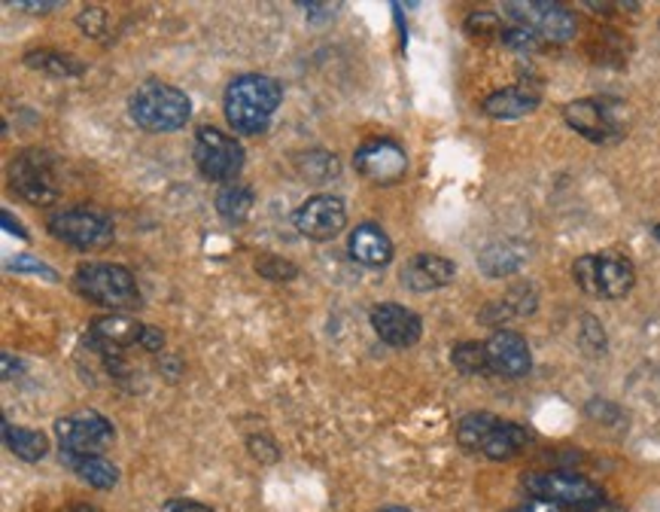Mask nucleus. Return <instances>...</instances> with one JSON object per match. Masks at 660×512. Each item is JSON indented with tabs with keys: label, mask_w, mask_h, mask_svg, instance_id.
<instances>
[{
	"label": "nucleus",
	"mask_w": 660,
	"mask_h": 512,
	"mask_svg": "<svg viewBox=\"0 0 660 512\" xmlns=\"http://www.w3.org/2000/svg\"><path fill=\"white\" fill-rule=\"evenodd\" d=\"M280 83L262 74H244L231 79L226 89V120L238 135H259L271 125L275 110L280 108Z\"/></svg>",
	"instance_id": "obj_1"
},
{
	"label": "nucleus",
	"mask_w": 660,
	"mask_h": 512,
	"mask_svg": "<svg viewBox=\"0 0 660 512\" xmlns=\"http://www.w3.org/2000/svg\"><path fill=\"white\" fill-rule=\"evenodd\" d=\"M533 434L515 424V421H503L491 415V412H472L457 424V442L472 454H484L491 461H508L515 454H521L530 446Z\"/></svg>",
	"instance_id": "obj_2"
},
{
	"label": "nucleus",
	"mask_w": 660,
	"mask_h": 512,
	"mask_svg": "<svg viewBox=\"0 0 660 512\" xmlns=\"http://www.w3.org/2000/svg\"><path fill=\"white\" fill-rule=\"evenodd\" d=\"M523 491L533 500H548L569 512H599L606 507V491L597 482L584 479L569 470H545V473H526Z\"/></svg>",
	"instance_id": "obj_3"
},
{
	"label": "nucleus",
	"mask_w": 660,
	"mask_h": 512,
	"mask_svg": "<svg viewBox=\"0 0 660 512\" xmlns=\"http://www.w3.org/2000/svg\"><path fill=\"white\" fill-rule=\"evenodd\" d=\"M131 120L147 132H177L192 116V101L168 83H147L128 101Z\"/></svg>",
	"instance_id": "obj_4"
},
{
	"label": "nucleus",
	"mask_w": 660,
	"mask_h": 512,
	"mask_svg": "<svg viewBox=\"0 0 660 512\" xmlns=\"http://www.w3.org/2000/svg\"><path fill=\"white\" fill-rule=\"evenodd\" d=\"M74 287L94 305L104 309H138L140 290L135 275L125 265L86 263L74 275Z\"/></svg>",
	"instance_id": "obj_5"
},
{
	"label": "nucleus",
	"mask_w": 660,
	"mask_h": 512,
	"mask_svg": "<svg viewBox=\"0 0 660 512\" xmlns=\"http://www.w3.org/2000/svg\"><path fill=\"white\" fill-rule=\"evenodd\" d=\"M47 229L49 235H55L59 241L77 250H101L113 245V238H116L113 217L101 208H92V204H77V208L55 211L47 220Z\"/></svg>",
	"instance_id": "obj_6"
},
{
	"label": "nucleus",
	"mask_w": 660,
	"mask_h": 512,
	"mask_svg": "<svg viewBox=\"0 0 660 512\" xmlns=\"http://www.w3.org/2000/svg\"><path fill=\"white\" fill-rule=\"evenodd\" d=\"M572 278L594 299H621L633 290L636 284V272L624 257L614 253H587L579 257L572 265Z\"/></svg>",
	"instance_id": "obj_7"
},
{
	"label": "nucleus",
	"mask_w": 660,
	"mask_h": 512,
	"mask_svg": "<svg viewBox=\"0 0 660 512\" xmlns=\"http://www.w3.org/2000/svg\"><path fill=\"white\" fill-rule=\"evenodd\" d=\"M508 22L523 25L526 32H533L542 43H569L579 22L569 13L567 7L551 3V0H511L506 3Z\"/></svg>",
	"instance_id": "obj_8"
},
{
	"label": "nucleus",
	"mask_w": 660,
	"mask_h": 512,
	"mask_svg": "<svg viewBox=\"0 0 660 512\" xmlns=\"http://www.w3.org/2000/svg\"><path fill=\"white\" fill-rule=\"evenodd\" d=\"M192 153H195V165H199L201 174L207 180H216V184H231L244 168V147L229 138L226 132L211 128V125L195 132Z\"/></svg>",
	"instance_id": "obj_9"
},
{
	"label": "nucleus",
	"mask_w": 660,
	"mask_h": 512,
	"mask_svg": "<svg viewBox=\"0 0 660 512\" xmlns=\"http://www.w3.org/2000/svg\"><path fill=\"white\" fill-rule=\"evenodd\" d=\"M10 187L16 189L25 202L47 204L59 202L62 189H59V177H55V165L47 153L40 150H25L13 159L10 165Z\"/></svg>",
	"instance_id": "obj_10"
},
{
	"label": "nucleus",
	"mask_w": 660,
	"mask_h": 512,
	"mask_svg": "<svg viewBox=\"0 0 660 512\" xmlns=\"http://www.w3.org/2000/svg\"><path fill=\"white\" fill-rule=\"evenodd\" d=\"M55 436L67 454H98L116 439V427L94 409H77L55 421Z\"/></svg>",
	"instance_id": "obj_11"
},
{
	"label": "nucleus",
	"mask_w": 660,
	"mask_h": 512,
	"mask_svg": "<svg viewBox=\"0 0 660 512\" xmlns=\"http://www.w3.org/2000/svg\"><path fill=\"white\" fill-rule=\"evenodd\" d=\"M621 104L602 101V98H579L563 108V120L572 132L594 143H606L621 135Z\"/></svg>",
	"instance_id": "obj_12"
},
{
	"label": "nucleus",
	"mask_w": 660,
	"mask_h": 512,
	"mask_svg": "<svg viewBox=\"0 0 660 512\" xmlns=\"http://www.w3.org/2000/svg\"><path fill=\"white\" fill-rule=\"evenodd\" d=\"M354 165L371 184L393 187V184H399L402 177H405V171H408V155H405V150H402L396 140L369 138L356 147Z\"/></svg>",
	"instance_id": "obj_13"
},
{
	"label": "nucleus",
	"mask_w": 660,
	"mask_h": 512,
	"mask_svg": "<svg viewBox=\"0 0 660 512\" xmlns=\"http://www.w3.org/2000/svg\"><path fill=\"white\" fill-rule=\"evenodd\" d=\"M292 223L310 241H329L347 226V208L339 196H314L295 211Z\"/></svg>",
	"instance_id": "obj_14"
},
{
	"label": "nucleus",
	"mask_w": 660,
	"mask_h": 512,
	"mask_svg": "<svg viewBox=\"0 0 660 512\" xmlns=\"http://www.w3.org/2000/svg\"><path fill=\"white\" fill-rule=\"evenodd\" d=\"M371 326H375L378 339L386 341L390 348H411L423 336V321L399 302L375 305L371 309Z\"/></svg>",
	"instance_id": "obj_15"
},
{
	"label": "nucleus",
	"mask_w": 660,
	"mask_h": 512,
	"mask_svg": "<svg viewBox=\"0 0 660 512\" xmlns=\"http://www.w3.org/2000/svg\"><path fill=\"white\" fill-rule=\"evenodd\" d=\"M147 324H140L128 314H101L89 324V345L104 358H116L119 351L140 345Z\"/></svg>",
	"instance_id": "obj_16"
},
{
	"label": "nucleus",
	"mask_w": 660,
	"mask_h": 512,
	"mask_svg": "<svg viewBox=\"0 0 660 512\" xmlns=\"http://www.w3.org/2000/svg\"><path fill=\"white\" fill-rule=\"evenodd\" d=\"M487 345V360H491V373L503 375V378H521L530 373L533 366V354H530V345L523 339L521 333H511V329H496Z\"/></svg>",
	"instance_id": "obj_17"
},
{
	"label": "nucleus",
	"mask_w": 660,
	"mask_h": 512,
	"mask_svg": "<svg viewBox=\"0 0 660 512\" xmlns=\"http://www.w3.org/2000/svg\"><path fill=\"white\" fill-rule=\"evenodd\" d=\"M457 275V265L439 257V253H417L402 269V280L408 290L415 294H430V290H442Z\"/></svg>",
	"instance_id": "obj_18"
},
{
	"label": "nucleus",
	"mask_w": 660,
	"mask_h": 512,
	"mask_svg": "<svg viewBox=\"0 0 660 512\" xmlns=\"http://www.w3.org/2000/svg\"><path fill=\"white\" fill-rule=\"evenodd\" d=\"M542 101V89L536 83H518L508 89H496L484 98V113L493 120H521L526 113H533Z\"/></svg>",
	"instance_id": "obj_19"
},
{
	"label": "nucleus",
	"mask_w": 660,
	"mask_h": 512,
	"mask_svg": "<svg viewBox=\"0 0 660 512\" xmlns=\"http://www.w3.org/2000/svg\"><path fill=\"white\" fill-rule=\"evenodd\" d=\"M347 250L359 265H369V269H381L393 260V241L386 238V233L375 223H363L351 233Z\"/></svg>",
	"instance_id": "obj_20"
},
{
	"label": "nucleus",
	"mask_w": 660,
	"mask_h": 512,
	"mask_svg": "<svg viewBox=\"0 0 660 512\" xmlns=\"http://www.w3.org/2000/svg\"><path fill=\"white\" fill-rule=\"evenodd\" d=\"M538 309V294L530 284H515L503 299L491 302L487 309L481 311V324H491L496 329H503L506 321L515 317H530Z\"/></svg>",
	"instance_id": "obj_21"
},
{
	"label": "nucleus",
	"mask_w": 660,
	"mask_h": 512,
	"mask_svg": "<svg viewBox=\"0 0 660 512\" xmlns=\"http://www.w3.org/2000/svg\"><path fill=\"white\" fill-rule=\"evenodd\" d=\"M526 257H530V248L521 241H496L478 253V269L487 278H508V275L521 272Z\"/></svg>",
	"instance_id": "obj_22"
},
{
	"label": "nucleus",
	"mask_w": 660,
	"mask_h": 512,
	"mask_svg": "<svg viewBox=\"0 0 660 512\" xmlns=\"http://www.w3.org/2000/svg\"><path fill=\"white\" fill-rule=\"evenodd\" d=\"M62 464L71 466L79 479L89 482L98 491H110L119 482V466L110 464L101 454H67V451H62Z\"/></svg>",
	"instance_id": "obj_23"
},
{
	"label": "nucleus",
	"mask_w": 660,
	"mask_h": 512,
	"mask_svg": "<svg viewBox=\"0 0 660 512\" xmlns=\"http://www.w3.org/2000/svg\"><path fill=\"white\" fill-rule=\"evenodd\" d=\"M25 64L31 71L49 74V77H82L86 74V62H79L71 52H59V49H34L25 55Z\"/></svg>",
	"instance_id": "obj_24"
},
{
	"label": "nucleus",
	"mask_w": 660,
	"mask_h": 512,
	"mask_svg": "<svg viewBox=\"0 0 660 512\" xmlns=\"http://www.w3.org/2000/svg\"><path fill=\"white\" fill-rule=\"evenodd\" d=\"M3 442H7V449L13 451L16 458L28 461V464L43 461V454L49 451L47 434L31 430V427H13L10 421H3Z\"/></svg>",
	"instance_id": "obj_25"
},
{
	"label": "nucleus",
	"mask_w": 660,
	"mask_h": 512,
	"mask_svg": "<svg viewBox=\"0 0 660 512\" xmlns=\"http://www.w3.org/2000/svg\"><path fill=\"white\" fill-rule=\"evenodd\" d=\"M253 204H256V192L250 187H241V184L223 187L216 196V211L226 223H244L253 211Z\"/></svg>",
	"instance_id": "obj_26"
},
{
	"label": "nucleus",
	"mask_w": 660,
	"mask_h": 512,
	"mask_svg": "<svg viewBox=\"0 0 660 512\" xmlns=\"http://www.w3.org/2000/svg\"><path fill=\"white\" fill-rule=\"evenodd\" d=\"M450 363L462 375H493L491 360H487V345L484 341H460L450 351Z\"/></svg>",
	"instance_id": "obj_27"
},
{
	"label": "nucleus",
	"mask_w": 660,
	"mask_h": 512,
	"mask_svg": "<svg viewBox=\"0 0 660 512\" xmlns=\"http://www.w3.org/2000/svg\"><path fill=\"white\" fill-rule=\"evenodd\" d=\"M295 168H299L302 177L314 180V184H326V180H332V177H339L341 174V165L339 159H335V153H326V150L302 153L299 155V162H295Z\"/></svg>",
	"instance_id": "obj_28"
},
{
	"label": "nucleus",
	"mask_w": 660,
	"mask_h": 512,
	"mask_svg": "<svg viewBox=\"0 0 660 512\" xmlns=\"http://www.w3.org/2000/svg\"><path fill=\"white\" fill-rule=\"evenodd\" d=\"M499 43H503V47H508V49H515V52H536V49L542 47V40H538L536 34L526 32L523 25H515V22L503 25Z\"/></svg>",
	"instance_id": "obj_29"
},
{
	"label": "nucleus",
	"mask_w": 660,
	"mask_h": 512,
	"mask_svg": "<svg viewBox=\"0 0 660 512\" xmlns=\"http://www.w3.org/2000/svg\"><path fill=\"white\" fill-rule=\"evenodd\" d=\"M256 272L268 280H292L299 275V269L290 260H280V257H262L256 263Z\"/></svg>",
	"instance_id": "obj_30"
},
{
	"label": "nucleus",
	"mask_w": 660,
	"mask_h": 512,
	"mask_svg": "<svg viewBox=\"0 0 660 512\" xmlns=\"http://www.w3.org/2000/svg\"><path fill=\"white\" fill-rule=\"evenodd\" d=\"M77 22L79 28L89 34V37H94V40H107L110 37V16L104 10H82Z\"/></svg>",
	"instance_id": "obj_31"
},
{
	"label": "nucleus",
	"mask_w": 660,
	"mask_h": 512,
	"mask_svg": "<svg viewBox=\"0 0 660 512\" xmlns=\"http://www.w3.org/2000/svg\"><path fill=\"white\" fill-rule=\"evenodd\" d=\"M466 32L472 34V37H499L503 34V22H499V16H493V13H472V16L466 18Z\"/></svg>",
	"instance_id": "obj_32"
},
{
	"label": "nucleus",
	"mask_w": 660,
	"mask_h": 512,
	"mask_svg": "<svg viewBox=\"0 0 660 512\" xmlns=\"http://www.w3.org/2000/svg\"><path fill=\"white\" fill-rule=\"evenodd\" d=\"M10 272H28V275H37V278L59 280V272H55V269H49L47 263H40V260H34V257H16V260L10 263Z\"/></svg>",
	"instance_id": "obj_33"
},
{
	"label": "nucleus",
	"mask_w": 660,
	"mask_h": 512,
	"mask_svg": "<svg viewBox=\"0 0 660 512\" xmlns=\"http://www.w3.org/2000/svg\"><path fill=\"white\" fill-rule=\"evenodd\" d=\"M582 341L591 351H602L606 348V336H602V326L597 317H584L582 321Z\"/></svg>",
	"instance_id": "obj_34"
},
{
	"label": "nucleus",
	"mask_w": 660,
	"mask_h": 512,
	"mask_svg": "<svg viewBox=\"0 0 660 512\" xmlns=\"http://www.w3.org/2000/svg\"><path fill=\"white\" fill-rule=\"evenodd\" d=\"M140 348H143V351H162V348H165V333H162V329H158V326H147V329H143V339H140Z\"/></svg>",
	"instance_id": "obj_35"
},
{
	"label": "nucleus",
	"mask_w": 660,
	"mask_h": 512,
	"mask_svg": "<svg viewBox=\"0 0 660 512\" xmlns=\"http://www.w3.org/2000/svg\"><path fill=\"white\" fill-rule=\"evenodd\" d=\"M246 446H250V451H253V458H256V461H259V451H265V461H277V449L271 446V442H268V439H265V436H250V442H246Z\"/></svg>",
	"instance_id": "obj_36"
},
{
	"label": "nucleus",
	"mask_w": 660,
	"mask_h": 512,
	"mask_svg": "<svg viewBox=\"0 0 660 512\" xmlns=\"http://www.w3.org/2000/svg\"><path fill=\"white\" fill-rule=\"evenodd\" d=\"M162 512H214V510H207L204 503H195V500H168V503L162 507Z\"/></svg>",
	"instance_id": "obj_37"
},
{
	"label": "nucleus",
	"mask_w": 660,
	"mask_h": 512,
	"mask_svg": "<svg viewBox=\"0 0 660 512\" xmlns=\"http://www.w3.org/2000/svg\"><path fill=\"white\" fill-rule=\"evenodd\" d=\"M508 512H569V510L557 507V503H548V500H533V503H523L518 510H508Z\"/></svg>",
	"instance_id": "obj_38"
},
{
	"label": "nucleus",
	"mask_w": 660,
	"mask_h": 512,
	"mask_svg": "<svg viewBox=\"0 0 660 512\" xmlns=\"http://www.w3.org/2000/svg\"><path fill=\"white\" fill-rule=\"evenodd\" d=\"M0 223H3V229L7 233H13L16 238H28V233H25V226L18 223V220L10 217V211H0Z\"/></svg>",
	"instance_id": "obj_39"
},
{
	"label": "nucleus",
	"mask_w": 660,
	"mask_h": 512,
	"mask_svg": "<svg viewBox=\"0 0 660 512\" xmlns=\"http://www.w3.org/2000/svg\"><path fill=\"white\" fill-rule=\"evenodd\" d=\"M55 7H59V3H49V0H43V3H25V0L16 3V10H25V13H52Z\"/></svg>",
	"instance_id": "obj_40"
},
{
	"label": "nucleus",
	"mask_w": 660,
	"mask_h": 512,
	"mask_svg": "<svg viewBox=\"0 0 660 512\" xmlns=\"http://www.w3.org/2000/svg\"><path fill=\"white\" fill-rule=\"evenodd\" d=\"M381 512H411V510H405V507H386V510Z\"/></svg>",
	"instance_id": "obj_41"
},
{
	"label": "nucleus",
	"mask_w": 660,
	"mask_h": 512,
	"mask_svg": "<svg viewBox=\"0 0 660 512\" xmlns=\"http://www.w3.org/2000/svg\"><path fill=\"white\" fill-rule=\"evenodd\" d=\"M655 238H658V241H660V223H658V226H655Z\"/></svg>",
	"instance_id": "obj_42"
}]
</instances>
